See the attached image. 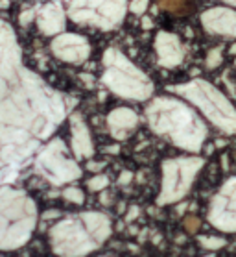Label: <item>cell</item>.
Masks as SVG:
<instances>
[{
	"mask_svg": "<svg viewBox=\"0 0 236 257\" xmlns=\"http://www.w3.org/2000/svg\"><path fill=\"white\" fill-rule=\"evenodd\" d=\"M102 82L111 93L122 98L148 100L153 94V83L150 78L116 48L105 50Z\"/></svg>",
	"mask_w": 236,
	"mask_h": 257,
	"instance_id": "obj_5",
	"label": "cell"
},
{
	"mask_svg": "<svg viewBox=\"0 0 236 257\" xmlns=\"http://www.w3.org/2000/svg\"><path fill=\"white\" fill-rule=\"evenodd\" d=\"M208 257H214V255H208Z\"/></svg>",
	"mask_w": 236,
	"mask_h": 257,
	"instance_id": "obj_34",
	"label": "cell"
},
{
	"mask_svg": "<svg viewBox=\"0 0 236 257\" xmlns=\"http://www.w3.org/2000/svg\"><path fill=\"white\" fill-rule=\"evenodd\" d=\"M80 216L85 224V228L91 231V235L98 240L100 244L107 240V237L111 235L109 216L104 215V213H98V211H87V213H81Z\"/></svg>",
	"mask_w": 236,
	"mask_h": 257,
	"instance_id": "obj_17",
	"label": "cell"
},
{
	"mask_svg": "<svg viewBox=\"0 0 236 257\" xmlns=\"http://www.w3.org/2000/svg\"><path fill=\"white\" fill-rule=\"evenodd\" d=\"M221 2H225V4H230V6L236 8V0H221Z\"/></svg>",
	"mask_w": 236,
	"mask_h": 257,
	"instance_id": "obj_32",
	"label": "cell"
},
{
	"mask_svg": "<svg viewBox=\"0 0 236 257\" xmlns=\"http://www.w3.org/2000/svg\"><path fill=\"white\" fill-rule=\"evenodd\" d=\"M184 224H188V231H196L197 226H199V220H197L196 216H190V218H186Z\"/></svg>",
	"mask_w": 236,
	"mask_h": 257,
	"instance_id": "obj_29",
	"label": "cell"
},
{
	"mask_svg": "<svg viewBox=\"0 0 236 257\" xmlns=\"http://www.w3.org/2000/svg\"><path fill=\"white\" fill-rule=\"evenodd\" d=\"M30 72L21 67L19 47L12 28L0 21V109L13 120H21L32 107L37 83L8 98V91L21 87L28 80Z\"/></svg>",
	"mask_w": 236,
	"mask_h": 257,
	"instance_id": "obj_2",
	"label": "cell"
},
{
	"mask_svg": "<svg viewBox=\"0 0 236 257\" xmlns=\"http://www.w3.org/2000/svg\"><path fill=\"white\" fill-rule=\"evenodd\" d=\"M229 54H230V56H236V43H234V45H230Z\"/></svg>",
	"mask_w": 236,
	"mask_h": 257,
	"instance_id": "obj_31",
	"label": "cell"
},
{
	"mask_svg": "<svg viewBox=\"0 0 236 257\" xmlns=\"http://www.w3.org/2000/svg\"><path fill=\"white\" fill-rule=\"evenodd\" d=\"M104 167H105L104 161H96V163H94V161H89V163H87V169L91 170V172H96V174H98Z\"/></svg>",
	"mask_w": 236,
	"mask_h": 257,
	"instance_id": "obj_27",
	"label": "cell"
},
{
	"mask_svg": "<svg viewBox=\"0 0 236 257\" xmlns=\"http://www.w3.org/2000/svg\"><path fill=\"white\" fill-rule=\"evenodd\" d=\"M35 23H37L41 32L46 35L61 34L65 28V23H67V13L58 4H48L37 13Z\"/></svg>",
	"mask_w": 236,
	"mask_h": 257,
	"instance_id": "obj_16",
	"label": "cell"
},
{
	"mask_svg": "<svg viewBox=\"0 0 236 257\" xmlns=\"http://www.w3.org/2000/svg\"><path fill=\"white\" fill-rule=\"evenodd\" d=\"M70 145H72V152H74V156L78 159L91 158L94 154L91 132L87 128L85 120L78 113L70 117Z\"/></svg>",
	"mask_w": 236,
	"mask_h": 257,
	"instance_id": "obj_14",
	"label": "cell"
},
{
	"mask_svg": "<svg viewBox=\"0 0 236 257\" xmlns=\"http://www.w3.org/2000/svg\"><path fill=\"white\" fill-rule=\"evenodd\" d=\"M63 198L67 200V202H70V204L81 205L83 202H85V193H83L80 187H74V185H70V187H67L63 191Z\"/></svg>",
	"mask_w": 236,
	"mask_h": 257,
	"instance_id": "obj_21",
	"label": "cell"
},
{
	"mask_svg": "<svg viewBox=\"0 0 236 257\" xmlns=\"http://www.w3.org/2000/svg\"><path fill=\"white\" fill-rule=\"evenodd\" d=\"M37 222V207L17 189H0V250H17L30 240Z\"/></svg>",
	"mask_w": 236,
	"mask_h": 257,
	"instance_id": "obj_3",
	"label": "cell"
},
{
	"mask_svg": "<svg viewBox=\"0 0 236 257\" xmlns=\"http://www.w3.org/2000/svg\"><path fill=\"white\" fill-rule=\"evenodd\" d=\"M107 126L115 139H126L138 126V115L131 107H116L107 115Z\"/></svg>",
	"mask_w": 236,
	"mask_h": 257,
	"instance_id": "obj_15",
	"label": "cell"
},
{
	"mask_svg": "<svg viewBox=\"0 0 236 257\" xmlns=\"http://www.w3.org/2000/svg\"><path fill=\"white\" fill-rule=\"evenodd\" d=\"M131 180H133L131 170H122L120 178H118V183H120V185H127V183H131Z\"/></svg>",
	"mask_w": 236,
	"mask_h": 257,
	"instance_id": "obj_25",
	"label": "cell"
},
{
	"mask_svg": "<svg viewBox=\"0 0 236 257\" xmlns=\"http://www.w3.org/2000/svg\"><path fill=\"white\" fill-rule=\"evenodd\" d=\"M50 244L59 257H83L96 250L100 242L85 228L81 216H69L52 226Z\"/></svg>",
	"mask_w": 236,
	"mask_h": 257,
	"instance_id": "obj_7",
	"label": "cell"
},
{
	"mask_svg": "<svg viewBox=\"0 0 236 257\" xmlns=\"http://www.w3.org/2000/svg\"><path fill=\"white\" fill-rule=\"evenodd\" d=\"M126 0H69V17L78 24L115 30L122 23Z\"/></svg>",
	"mask_w": 236,
	"mask_h": 257,
	"instance_id": "obj_8",
	"label": "cell"
},
{
	"mask_svg": "<svg viewBox=\"0 0 236 257\" xmlns=\"http://www.w3.org/2000/svg\"><path fill=\"white\" fill-rule=\"evenodd\" d=\"M173 93L181 94L192 105H196L197 111L208 122H212L218 130L227 135H236V109L230 100L221 91L210 85L205 80H192L188 83L173 85Z\"/></svg>",
	"mask_w": 236,
	"mask_h": 257,
	"instance_id": "obj_4",
	"label": "cell"
},
{
	"mask_svg": "<svg viewBox=\"0 0 236 257\" xmlns=\"http://www.w3.org/2000/svg\"><path fill=\"white\" fill-rule=\"evenodd\" d=\"M232 65H234V69H236V56H234V61H232Z\"/></svg>",
	"mask_w": 236,
	"mask_h": 257,
	"instance_id": "obj_33",
	"label": "cell"
},
{
	"mask_svg": "<svg viewBox=\"0 0 236 257\" xmlns=\"http://www.w3.org/2000/svg\"><path fill=\"white\" fill-rule=\"evenodd\" d=\"M208 220L214 228L236 233V178H230L212 198Z\"/></svg>",
	"mask_w": 236,
	"mask_h": 257,
	"instance_id": "obj_10",
	"label": "cell"
},
{
	"mask_svg": "<svg viewBox=\"0 0 236 257\" xmlns=\"http://www.w3.org/2000/svg\"><path fill=\"white\" fill-rule=\"evenodd\" d=\"M203 165H205V159L194 158V156L166 159L162 163V183L157 204L168 205L181 202L192 189L196 176L199 174Z\"/></svg>",
	"mask_w": 236,
	"mask_h": 257,
	"instance_id": "obj_6",
	"label": "cell"
},
{
	"mask_svg": "<svg viewBox=\"0 0 236 257\" xmlns=\"http://www.w3.org/2000/svg\"><path fill=\"white\" fill-rule=\"evenodd\" d=\"M109 178L105 174H102V172H98V174H94L91 178V180L87 181V187H89V191L91 193H102V191H105V189L109 187Z\"/></svg>",
	"mask_w": 236,
	"mask_h": 257,
	"instance_id": "obj_20",
	"label": "cell"
},
{
	"mask_svg": "<svg viewBox=\"0 0 236 257\" xmlns=\"http://www.w3.org/2000/svg\"><path fill=\"white\" fill-rule=\"evenodd\" d=\"M52 54L70 65L83 63L91 56V45L78 34H59L52 41Z\"/></svg>",
	"mask_w": 236,
	"mask_h": 257,
	"instance_id": "obj_11",
	"label": "cell"
},
{
	"mask_svg": "<svg viewBox=\"0 0 236 257\" xmlns=\"http://www.w3.org/2000/svg\"><path fill=\"white\" fill-rule=\"evenodd\" d=\"M199 21L207 34L236 37V12L230 8H210L201 13Z\"/></svg>",
	"mask_w": 236,
	"mask_h": 257,
	"instance_id": "obj_12",
	"label": "cell"
},
{
	"mask_svg": "<svg viewBox=\"0 0 236 257\" xmlns=\"http://www.w3.org/2000/svg\"><path fill=\"white\" fill-rule=\"evenodd\" d=\"M35 165H37L41 174L56 185L74 181L81 176V170L78 169V165L72 159L67 158V146L63 145L61 139L52 141L46 146L45 150L39 154Z\"/></svg>",
	"mask_w": 236,
	"mask_h": 257,
	"instance_id": "obj_9",
	"label": "cell"
},
{
	"mask_svg": "<svg viewBox=\"0 0 236 257\" xmlns=\"http://www.w3.org/2000/svg\"><path fill=\"white\" fill-rule=\"evenodd\" d=\"M35 17H37V13H34L32 10H28V12H24V13H21V17H19V23H21V26L23 28H26L32 21H35Z\"/></svg>",
	"mask_w": 236,
	"mask_h": 257,
	"instance_id": "obj_24",
	"label": "cell"
},
{
	"mask_svg": "<svg viewBox=\"0 0 236 257\" xmlns=\"http://www.w3.org/2000/svg\"><path fill=\"white\" fill-rule=\"evenodd\" d=\"M140 24H142V28L144 30H151V28H155V24H153V21H151L148 15H142L140 17Z\"/></svg>",
	"mask_w": 236,
	"mask_h": 257,
	"instance_id": "obj_28",
	"label": "cell"
},
{
	"mask_svg": "<svg viewBox=\"0 0 236 257\" xmlns=\"http://www.w3.org/2000/svg\"><path fill=\"white\" fill-rule=\"evenodd\" d=\"M137 215H138V207H137V205H133L131 209H129V213H127L126 220H127V222H131V220H133V218H135Z\"/></svg>",
	"mask_w": 236,
	"mask_h": 257,
	"instance_id": "obj_30",
	"label": "cell"
},
{
	"mask_svg": "<svg viewBox=\"0 0 236 257\" xmlns=\"http://www.w3.org/2000/svg\"><path fill=\"white\" fill-rule=\"evenodd\" d=\"M223 82H225V85H227V89H229L230 96H234V98H236V83L232 82V78H229V74H225Z\"/></svg>",
	"mask_w": 236,
	"mask_h": 257,
	"instance_id": "obj_26",
	"label": "cell"
},
{
	"mask_svg": "<svg viewBox=\"0 0 236 257\" xmlns=\"http://www.w3.org/2000/svg\"><path fill=\"white\" fill-rule=\"evenodd\" d=\"M155 54L159 65L166 67V69H175L183 63L184 48L183 43L175 34H168V32H159L155 37Z\"/></svg>",
	"mask_w": 236,
	"mask_h": 257,
	"instance_id": "obj_13",
	"label": "cell"
},
{
	"mask_svg": "<svg viewBox=\"0 0 236 257\" xmlns=\"http://www.w3.org/2000/svg\"><path fill=\"white\" fill-rule=\"evenodd\" d=\"M227 244V240L221 239V237H210V235H203L199 237V246L205 248V250H219Z\"/></svg>",
	"mask_w": 236,
	"mask_h": 257,
	"instance_id": "obj_22",
	"label": "cell"
},
{
	"mask_svg": "<svg viewBox=\"0 0 236 257\" xmlns=\"http://www.w3.org/2000/svg\"><path fill=\"white\" fill-rule=\"evenodd\" d=\"M127 8H129V12H131L133 15L142 17V15H146V12L150 10V0H131Z\"/></svg>",
	"mask_w": 236,
	"mask_h": 257,
	"instance_id": "obj_23",
	"label": "cell"
},
{
	"mask_svg": "<svg viewBox=\"0 0 236 257\" xmlns=\"http://www.w3.org/2000/svg\"><path fill=\"white\" fill-rule=\"evenodd\" d=\"M157 4L172 15H184L188 12V0H157Z\"/></svg>",
	"mask_w": 236,
	"mask_h": 257,
	"instance_id": "obj_18",
	"label": "cell"
},
{
	"mask_svg": "<svg viewBox=\"0 0 236 257\" xmlns=\"http://www.w3.org/2000/svg\"><path fill=\"white\" fill-rule=\"evenodd\" d=\"M221 63H223V48L221 47L210 48L207 52V56H205V67L208 70H216L221 67Z\"/></svg>",
	"mask_w": 236,
	"mask_h": 257,
	"instance_id": "obj_19",
	"label": "cell"
},
{
	"mask_svg": "<svg viewBox=\"0 0 236 257\" xmlns=\"http://www.w3.org/2000/svg\"><path fill=\"white\" fill-rule=\"evenodd\" d=\"M146 117L155 134L172 141L177 148L199 152L207 139V128L197 113L181 100L155 98L148 105Z\"/></svg>",
	"mask_w": 236,
	"mask_h": 257,
	"instance_id": "obj_1",
	"label": "cell"
}]
</instances>
